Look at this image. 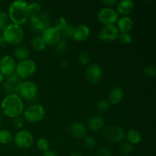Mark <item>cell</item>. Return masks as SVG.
I'll use <instances>...</instances> for the list:
<instances>
[{
    "mask_svg": "<svg viewBox=\"0 0 156 156\" xmlns=\"http://www.w3.org/2000/svg\"><path fill=\"white\" fill-rule=\"evenodd\" d=\"M6 44L18 46L23 41L24 37V31L21 25L11 23L9 24L2 32Z\"/></svg>",
    "mask_w": 156,
    "mask_h": 156,
    "instance_id": "3957f363",
    "label": "cell"
},
{
    "mask_svg": "<svg viewBox=\"0 0 156 156\" xmlns=\"http://www.w3.org/2000/svg\"><path fill=\"white\" fill-rule=\"evenodd\" d=\"M120 15L114 8L104 7L98 12V20L103 25L106 24H115L118 21Z\"/></svg>",
    "mask_w": 156,
    "mask_h": 156,
    "instance_id": "30bf717a",
    "label": "cell"
},
{
    "mask_svg": "<svg viewBox=\"0 0 156 156\" xmlns=\"http://www.w3.org/2000/svg\"><path fill=\"white\" fill-rule=\"evenodd\" d=\"M9 18L14 24L21 25L27 21L30 17L28 2L24 1H14L8 9Z\"/></svg>",
    "mask_w": 156,
    "mask_h": 156,
    "instance_id": "7a4b0ae2",
    "label": "cell"
},
{
    "mask_svg": "<svg viewBox=\"0 0 156 156\" xmlns=\"http://www.w3.org/2000/svg\"><path fill=\"white\" fill-rule=\"evenodd\" d=\"M21 82V79L15 73L12 76L5 78L4 82H2L3 89L7 94H18Z\"/></svg>",
    "mask_w": 156,
    "mask_h": 156,
    "instance_id": "5bb4252c",
    "label": "cell"
},
{
    "mask_svg": "<svg viewBox=\"0 0 156 156\" xmlns=\"http://www.w3.org/2000/svg\"><path fill=\"white\" fill-rule=\"evenodd\" d=\"M105 126V120L100 114L91 116L87 120L86 127L91 132H98L102 130Z\"/></svg>",
    "mask_w": 156,
    "mask_h": 156,
    "instance_id": "e0dca14e",
    "label": "cell"
},
{
    "mask_svg": "<svg viewBox=\"0 0 156 156\" xmlns=\"http://www.w3.org/2000/svg\"><path fill=\"white\" fill-rule=\"evenodd\" d=\"M90 60H91V56L88 52H81L79 54V61L81 65L87 66L89 65Z\"/></svg>",
    "mask_w": 156,
    "mask_h": 156,
    "instance_id": "d6a6232c",
    "label": "cell"
},
{
    "mask_svg": "<svg viewBox=\"0 0 156 156\" xmlns=\"http://www.w3.org/2000/svg\"><path fill=\"white\" fill-rule=\"evenodd\" d=\"M85 76L88 83L91 85H97L101 81L103 77V70L98 64H89L85 69Z\"/></svg>",
    "mask_w": 156,
    "mask_h": 156,
    "instance_id": "8fae6325",
    "label": "cell"
},
{
    "mask_svg": "<svg viewBox=\"0 0 156 156\" xmlns=\"http://www.w3.org/2000/svg\"><path fill=\"white\" fill-rule=\"evenodd\" d=\"M110 106H111V105L108 101V100H106V99H101V100L98 101L97 106L96 107H97L98 112L103 114V113L107 112L109 110Z\"/></svg>",
    "mask_w": 156,
    "mask_h": 156,
    "instance_id": "f1b7e54d",
    "label": "cell"
},
{
    "mask_svg": "<svg viewBox=\"0 0 156 156\" xmlns=\"http://www.w3.org/2000/svg\"><path fill=\"white\" fill-rule=\"evenodd\" d=\"M13 141L16 146L21 149H27L32 146L34 137L31 132L27 129H20L13 136Z\"/></svg>",
    "mask_w": 156,
    "mask_h": 156,
    "instance_id": "9c48e42d",
    "label": "cell"
},
{
    "mask_svg": "<svg viewBox=\"0 0 156 156\" xmlns=\"http://www.w3.org/2000/svg\"><path fill=\"white\" fill-rule=\"evenodd\" d=\"M69 131L72 136L78 140H83L88 134L86 126L79 121L73 122L69 127Z\"/></svg>",
    "mask_w": 156,
    "mask_h": 156,
    "instance_id": "2e32d148",
    "label": "cell"
},
{
    "mask_svg": "<svg viewBox=\"0 0 156 156\" xmlns=\"http://www.w3.org/2000/svg\"><path fill=\"white\" fill-rule=\"evenodd\" d=\"M30 49L25 45H18L14 50V56L19 61L29 59L30 56Z\"/></svg>",
    "mask_w": 156,
    "mask_h": 156,
    "instance_id": "7402d4cb",
    "label": "cell"
},
{
    "mask_svg": "<svg viewBox=\"0 0 156 156\" xmlns=\"http://www.w3.org/2000/svg\"><path fill=\"white\" fill-rule=\"evenodd\" d=\"M5 76H3V75L1 73H0V84H1V83H2V82H4V80H5Z\"/></svg>",
    "mask_w": 156,
    "mask_h": 156,
    "instance_id": "ee69618b",
    "label": "cell"
},
{
    "mask_svg": "<svg viewBox=\"0 0 156 156\" xmlns=\"http://www.w3.org/2000/svg\"><path fill=\"white\" fill-rule=\"evenodd\" d=\"M6 44L5 41L4 37H2V35L0 34V47H5Z\"/></svg>",
    "mask_w": 156,
    "mask_h": 156,
    "instance_id": "7bdbcfd3",
    "label": "cell"
},
{
    "mask_svg": "<svg viewBox=\"0 0 156 156\" xmlns=\"http://www.w3.org/2000/svg\"><path fill=\"white\" fill-rule=\"evenodd\" d=\"M37 147L40 151L44 152L50 149V143L47 139L41 137L37 142Z\"/></svg>",
    "mask_w": 156,
    "mask_h": 156,
    "instance_id": "83f0119b",
    "label": "cell"
},
{
    "mask_svg": "<svg viewBox=\"0 0 156 156\" xmlns=\"http://www.w3.org/2000/svg\"><path fill=\"white\" fill-rule=\"evenodd\" d=\"M119 34L115 24H106L99 30L98 39L102 42L111 43L117 40Z\"/></svg>",
    "mask_w": 156,
    "mask_h": 156,
    "instance_id": "7c38bea8",
    "label": "cell"
},
{
    "mask_svg": "<svg viewBox=\"0 0 156 156\" xmlns=\"http://www.w3.org/2000/svg\"><path fill=\"white\" fill-rule=\"evenodd\" d=\"M28 9L30 12V15L36 13L41 10V5L37 2H28Z\"/></svg>",
    "mask_w": 156,
    "mask_h": 156,
    "instance_id": "8d00e7d4",
    "label": "cell"
},
{
    "mask_svg": "<svg viewBox=\"0 0 156 156\" xmlns=\"http://www.w3.org/2000/svg\"><path fill=\"white\" fill-rule=\"evenodd\" d=\"M16 68V62L15 58L10 55H4L0 59V73L8 77L15 74Z\"/></svg>",
    "mask_w": 156,
    "mask_h": 156,
    "instance_id": "4fadbf2b",
    "label": "cell"
},
{
    "mask_svg": "<svg viewBox=\"0 0 156 156\" xmlns=\"http://www.w3.org/2000/svg\"><path fill=\"white\" fill-rule=\"evenodd\" d=\"M143 73L149 79H154L156 76V69L153 65L146 66L143 69Z\"/></svg>",
    "mask_w": 156,
    "mask_h": 156,
    "instance_id": "836d02e7",
    "label": "cell"
},
{
    "mask_svg": "<svg viewBox=\"0 0 156 156\" xmlns=\"http://www.w3.org/2000/svg\"><path fill=\"white\" fill-rule=\"evenodd\" d=\"M42 156H57V155H56V153L53 150L49 149V150L44 152Z\"/></svg>",
    "mask_w": 156,
    "mask_h": 156,
    "instance_id": "b9f144b4",
    "label": "cell"
},
{
    "mask_svg": "<svg viewBox=\"0 0 156 156\" xmlns=\"http://www.w3.org/2000/svg\"><path fill=\"white\" fill-rule=\"evenodd\" d=\"M67 24H68V21L66 19V18H64V17H59V18H58L55 21L54 26H53V27H54L55 28L57 29L59 31V30H60L62 27H65Z\"/></svg>",
    "mask_w": 156,
    "mask_h": 156,
    "instance_id": "d590c367",
    "label": "cell"
},
{
    "mask_svg": "<svg viewBox=\"0 0 156 156\" xmlns=\"http://www.w3.org/2000/svg\"><path fill=\"white\" fill-rule=\"evenodd\" d=\"M22 115V118L27 123H38L45 117L46 111L42 105L32 104L24 110Z\"/></svg>",
    "mask_w": 156,
    "mask_h": 156,
    "instance_id": "5b68a950",
    "label": "cell"
},
{
    "mask_svg": "<svg viewBox=\"0 0 156 156\" xmlns=\"http://www.w3.org/2000/svg\"><path fill=\"white\" fill-rule=\"evenodd\" d=\"M117 39L120 41L122 44L124 45H128L133 41V37L130 33H123L119 34V36Z\"/></svg>",
    "mask_w": 156,
    "mask_h": 156,
    "instance_id": "1f68e13d",
    "label": "cell"
},
{
    "mask_svg": "<svg viewBox=\"0 0 156 156\" xmlns=\"http://www.w3.org/2000/svg\"><path fill=\"white\" fill-rule=\"evenodd\" d=\"M31 46L35 50L39 52L45 50L46 47H47L45 42H44V40L42 39L41 36H36L32 38Z\"/></svg>",
    "mask_w": 156,
    "mask_h": 156,
    "instance_id": "cb8c5ba5",
    "label": "cell"
},
{
    "mask_svg": "<svg viewBox=\"0 0 156 156\" xmlns=\"http://www.w3.org/2000/svg\"><path fill=\"white\" fill-rule=\"evenodd\" d=\"M24 119L19 116V117H16L15 118H13V120H12V125H13L14 128L17 129H21V128L24 126Z\"/></svg>",
    "mask_w": 156,
    "mask_h": 156,
    "instance_id": "74e56055",
    "label": "cell"
},
{
    "mask_svg": "<svg viewBox=\"0 0 156 156\" xmlns=\"http://www.w3.org/2000/svg\"><path fill=\"white\" fill-rule=\"evenodd\" d=\"M101 131L104 138L111 143H120L126 138L125 129L117 125H107L105 126Z\"/></svg>",
    "mask_w": 156,
    "mask_h": 156,
    "instance_id": "277c9868",
    "label": "cell"
},
{
    "mask_svg": "<svg viewBox=\"0 0 156 156\" xmlns=\"http://www.w3.org/2000/svg\"><path fill=\"white\" fill-rule=\"evenodd\" d=\"M115 25L120 34L129 33L133 27L134 22L129 16H122L119 18Z\"/></svg>",
    "mask_w": 156,
    "mask_h": 156,
    "instance_id": "44dd1931",
    "label": "cell"
},
{
    "mask_svg": "<svg viewBox=\"0 0 156 156\" xmlns=\"http://www.w3.org/2000/svg\"><path fill=\"white\" fill-rule=\"evenodd\" d=\"M133 151V146L128 142H125L120 146V152L123 156H129Z\"/></svg>",
    "mask_w": 156,
    "mask_h": 156,
    "instance_id": "4316f807",
    "label": "cell"
},
{
    "mask_svg": "<svg viewBox=\"0 0 156 156\" xmlns=\"http://www.w3.org/2000/svg\"><path fill=\"white\" fill-rule=\"evenodd\" d=\"M102 4H104L105 5V7H110L112 8V6L117 5V0H104L101 2Z\"/></svg>",
    "mask_w": 156,
    "mask_h": 156,
    "instance_id": "ab89813d",
    "label": "cell"
},
{
    "mask_svg": "<svg viewBox=\"0 0 156 156\" xmlns=\"http://www.w3.org/2000/svg\"><path fill=\"white\" fill-rule=\"evenodd\" d=\"M41 37L45 42L46 45L55 46L61 39V35L59 30L54 27H48L41 33Z\"/></svg>",
    "mask_w": 156,
    "mask_h": 156,
    "instance_id": "9a60e30c",
    "label": "cell"
},
{
    "mask_svg": "<svg viewBox=\"0 0 156 156\" xmlns=\"http://www.w3.org/2000/svg\"><path fill=\"white\" fill-rule=\"evenodd\" d=\"M29 19L30 27L35 31L42 33L46 28L50 27V16L45 11L40 10L39 12L30 15Z\"/></svg>",
    "mask_w": 156,
    "mask_h": 156,
    "instance_id": "8992f818",
    "label": "cell"
},
{
    "mask_svg": "<svg viewBox=\"0 0 156 156\" xmlns=\"http://www.w3.org/2000/svg\"><path fill=\"white\" fill-rule=\"evenodd\" d=\"M135 9V3L132 0H121L117 2L116 11L118 15L128 16L133 12Z\"/></svg>",
    "mask_w": 156,
    "mask_h": 156,
    "instance_id": "ffe728a7",
    "label": "cell"
},
{
    "mask_svg": "<svg viewBox=\"0 0 156 156\" xmlns=\"http://www.w3.org/2000/svg\"><path fill=\"white\" fill-rule=\"evenodd\" d=\"M37 69V64L33 59H27L19 61L16 63L15 74L21 79H25L34 74Z\"/></svg>",
    "mask_w": 156,
    "mask_h": 156,
    "instance_id": "52a82bcc",
    "label": "cell"
},
{
    "mask_svg": "<svg viewBox=\"0 0 156 156\" xmlns=\"http://www.w3.org/2000/svg\"><path fill=\"white\" fill-rule=\"evenodd\" d=\"M73 31H74V27L68 23L65 27H62L59 30V33H60L61 37H63L65 39H69V38L73 37Z\"/></svg>",
    "mask_w": 156,
    "mask_h": 156,
    "instance_id": "484cf974",
    "label": "cell"
},
{
    "mask_svg": "<svg viewBox=\"0 0 156 156\" xmlns=\"http://www.w3.org/2000/svg\"><path fill=\"white\" fill-rule=\"evenodd\" d=\"M1 110L4 116L13 119L22 114L24 102L18 94H6L1 102Z\"/></svg>",
    "mask_w": 156,
    "mask_h": 156,
    "instance_id": "6da1fadb",
    "label": "cell"
},
{
    "mask_svg": "<svg viewBox=\"0 0 156 156\" xmlns=\"http://www.w3.org/2000/svg\"><path fill=\"white\" fill-rule=\"evenodd\" d=\"M2 123V117H1V115H0V126H1Z\"/></svg>",
    "mask_w": 156,
    "mask_h": 156,
    "instance_id": "bcb514c9",
    "label": "cell"
},
{
    "mask_svg": "<svg viewBox=\"0 0 156 156\" xmlns=\"http://www.w3.org/2000/svg\"><path fill=\"white\" fill-rule=\"evenodd\" d=\"M67 47V42L66 41L65 39H61L57 44L55 45V51L57 53H62L66 50Z\"/></svg>",
    "mask_w": 156,
    "mask_h": 156,
    "instance_id": "e575fe53",
    "label": "cell"
},
{
    "mask_svg": "<svg viewBox=\"0 0 156 156\" xmlns=\"http://www.w3.org/2000/svg\"><path fill=\"white\" fill-rule=\"evenodd\" d=\"M126 138L128 143L133 146V145H137L141 143L143 140V136L141 133L137 129H131L126 133Z\"/></svg>",
    "mask_w": 156,
    "mask_h": 156,
    "instance_id": "603a6c76",
    "label": "cell"
},
{
    "mask_svg": "<svg viewBox=\"0 0 156 156\" xmlns=\"http://www.w3.org/2000/svg\"><path fill=\"white\" fill-rule=\"evenodd\" d=\"M69 156H83V155H81V154H79V153H76V152H74V153H72Z\"/></svg>",
    "mask_w": 156,
    "mask_h": 156,
    "instance_id": "f6af8a7d",
    "label": "cell"
},
{
    "mask_svg": "<svg viewBox=\"0 0 156 156\" xmlns=\"http://www.w3.org/2000/svg\"><path fill=\"white\" fill-rule=\"evenodd\" d=\"M124 96V91L121 87L114 86L108 92V101L111 105H118L123 101Z\"/></svg>",
    "mask_w": 156,
    "mask_h": 156,
    "instance_id": "ac0fdd59",
    "label": "cell"
},
{
    "mask_svg": "<svg viewBox=\"0 0 156 156\" xmlns=\"http://www.w3.org/2000/svg\"><path fill=\"white\" fill-rule=\"evenodd\" d=\"M98 156H112V152L111 149L105 146H101L98 150Z\"/></svg>",
    "mask_w": 156,
    "mask_h": 156,
    "instance_id": "f35d334b",
    "label": "cell"
},
{
    "mask_svg": "<svg viewBox=\"0 0 156 156\" xmlns=\"http://www.w3.org/2000/svg\"><path fill=\"white\" fill-rule=\"evenodd\" d=\"M9 15L7 12L4 11H0V33L2 32L5 27L9 24Z\"/></svg>",
    "mask_w": 156,
    "mask_h": 156,
    "instance_id": "f546056e",
    "label": "cell"
},
{
    "mask_svg": "<svg viewBox=\"0 0 156 156\" xmlns=\"http://www.w3.org/2000/svg\"><path fill=\"white\" fill-rule=\"evenodd\" d=\"M38 88L32 81H24L21 82L18 94L21 99L28 101H34L37 98Z\"/></svg>",
    "mask_w": 156,
    "mask_h": 156,
    "instance_id": "ba28073f",
    "label": "cell"
},
{
    "mask_svg": "<svg viewBox=\"0 0 156 156\" xmlns=\"http://www.w3.org/2000/svg\"><path fill=\"white\" fill-rule=\"evenodd\" d=\"M91 34L89 27L86 24H79L74 27L73 39L77 42H82L88 39Z\"/></svg>",
    "mask_w": 156,
    "mask_h": 156,
    "instance_id": "d6986e66",
    "label": "cell"
},
{
    "mask_svg": "<svg viewBox=\"0 0 156 156\" xmlns=\"http://www.w3.org/2000/svg\"><path fill=\"white\" fill-rule=\"evenodd\" d=\"M13 141V135L8 129L0 130V143L3 145L10 144Z\"/></svg>",
    "mask_w": 156,
    "mask_h": 156,
    "instance_id": "d4e9b609",
    "label": "cell"
},
{
    "mask_svg": "<svg viewBox=\"0 0 156 156\" xmlns=\"http://www.w3.org/2000/svg\"><path fill=\"white\" fill-rule=\"evenodd\" d=\"M84 144L87 149H92L97 146V140L92 136H87L84 139Z\"/></svg>",
    "mask_w": 156,
    "mask_h": 156,
    "instance_id": "4dcf8cb0",
    "label": "cell"
},
{
    "mask_svg": "<svg viewBox=\"0 0 156 156\" xmlns=\"http://www.w3.org/2000/svg\"><path fill=\"white\" fill-rule=\"evenodd\" d=\"M59 66H60L61 69H67L69 67V62L68 60H66V59H64V60H62L60 62V63H59Z\"/></svg>",
    "mask_w": 156,
    "mask_h": 156,
    "instance_id": "60d3db41",
    "label": "cell"
}]
</instances>
